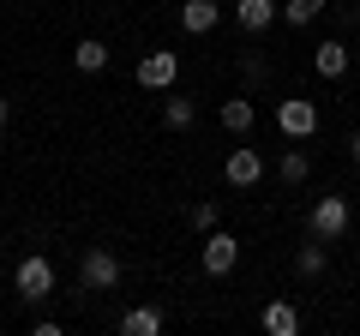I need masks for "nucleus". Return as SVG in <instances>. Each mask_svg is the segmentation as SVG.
<instances>
[{
    "instance_id": "nucleus-9",
    "label": "nucleus",
    "mask_w": 360,
    "mask_h": 336,
    "mask_svg": "<svg viewBox=\"0 0 360 336\" xmlns=\"http://www.w3.org/2000/svg\"><path fill=\"white\" fill-rule=\"evenodd\" d=\"M217 25H222L217 0H186V6H180V30H186V37H210Z\"/></svg>"
},
{
    "instance_id": "nucleus-7",
    "label": "nucleus",
    "mask_w": 360,
    "mask_h": 336,
    "mask_svg": "<svg viewBox=\"0 0 360 336\" xmlns=\"http://www.w3.org/2000/svg\"><path fill=\"white\" fill-rule=\"evenodd\" d=\"M234 259H240V240L222 234V228H210V234H205V276H229Z\"/></svg>"
},
{
    "instance_id": "nucleus-3",
    "label": "nucleus",
    "mask_w": 360,
    "mask_h": 336,
    "mask_svg": "<svg viewBox=\"0 0 360 336\" xmlns=\"http://www.w3.org/2000/svg\"><path fill=\"white\" fill-rule=\"evenodd\" d=\"M276 127H283L295 144H307L312 132H319V103H307V96H288V103H276Z\"/></svg>"
},
{
    "instance_id": "nucleus-6",
    "label": "nucleus",
    "mask_w": 360,
    "mask_h": 336,
    "mask_svg": "<svg viewBox=\"0 0 360 336\" xmlns=\"http://www.w3.org/2000/svg\"><path fill=\"white\" fill-rule=\"evenodd\" d=\"M222 174H229V186H258L264 181V156L252 150V144H240V150H229V162H222Z\"/></svg>"
},
{
    "instance_id": "nucleus-19",
    "label": "nucleus",
    "mask_w": 360,
    "mask_h": 336,
    "mask_svg": "<svg viewBox=\"0 0 360 336\" xmlns=\"http://www.w3.org/2000/svg\"><path fill=\"white\" fill-rule=\"evenodd\" d=\"M193 228H198V234L217 228V205H210V198H205V205H193Z\"/></svg>"
},
{
    "instance_id": "nucleus-2",
    "label": "nucleus",
    "mask_w": 360,
    "mask_h": 336,
    "mask_svg": "<svg viewBox=\"0 0 360 336\" xmlns=\"http://www.w3.org/2000/svg\"><path fill=\"white\" fill-rule=\"evenodd\" d=\"M307 228H312V240H324V246H330V240H342V234H348V198H319V205H312V217H307Z\"/></svg>"
},
{
    "instance_id": "nucleus-1",
    "label": "nucleus",
    "mask_w": 360,
    "mask_h": 336,
    "mask_svg": "<svg viewBox=\"0 0 360 336\" xmlns=\"http://www.w3.org/2000/svg\"><path fill=\"white\" fill-rule=\"evenodd\" d=\"M78 283H84L90 295H108V288L120 283V259L108 252V246H84V259H78Z\"/></svg>"
},
{
    "instance_id": "nucleus-4",
    "label": "nucleus",
    "mask_w": 360,
    "mask_h": 336,
    "mask_svg": "<svg viewBox=\"0 0 360 336\" xmlns=\"http://www.w3.org/2000/svg\"><path fill=\"white\" fill-rule=\"evenodd\" d=\"M13 288H18V300H49V295H54V264L42 259V252H30V259L18 264Z\"/></svg>"
},
{
    "instance_id": "nucleus-15",
    "label": "nucleus",
    "mask_w": 360,
    "mask_h": 336,
    "mask_svg": "<svg viewBox=\"0 0 360 336\" xmlns=\"http://www.w3.org/2000/svg\"><path fill=\"white\" fill-rule=\"evenodd\" d=\"M162 120H168V127H174V132H186V127H193V120H198L193 96H168V103H162Z\"/></svg>"
},
{
    "instance_id": "nucleus-20",
    "label": "nucleus",
    "mask_w": 360,
    "mask_h": 336,
    "mask_svg": "<svg viewBox=\"0 0 360 336\" xmlns=\"http://www.w3.org/2000/svg\"><path fill=\"white\" fill-rule=\"evenodd\" d=\"M240 72L252 78V84H264V60H258V54H240Z\"/></svg>"
},
{
    "instance_id": "nucleus-14",
    "label": "nucleus",
    "mask_w": 360,
    "mask_h": 336,
    "mask_svg": "<svg viewBox=\"0 0 360 336\" xmlns=\"http://www.w3.org/2000/svg\"><path fill=\"white\" fill-rule=\"evenodd\" d=\"M312 66H319L324 78H342L348 72V49L342 42H319V49H312Z\"/></svg>"
},
{
    "instance_id": "nucleus-17",
    "label": "nucleus",
    "mask_w": 360,
    "mask_h": 336,
    "mask_svg": "<svg viewBox=\"0 0 360 336\" xmlns=\"http://www.w3.org/2000/svg\"><path fill=\"white\" fill-rule=\"evenodd\" d=\"M295 271L307 276V283H312V276H324V240H307V246H300V252H295Z\"/></svg>"
},
{
    "instance_id": "nucleus-12",
    "label": "nucleus",
    "mask_w": 360,
    "mask_h": 336,
    "mask_svg": "<svg viewBox=\"0 0 360 336\" xmlns=\"http://www.w3.org/2000/svg\"><path fill=\"white\" fill-rule=\"evenodd\" d=\"M222 132H234V138L252 132V103H246V96H229V103H222Z\"/></svg>"
},
{
    "instance_id": "nucleus-8",
    "label": "nucleus",
    "mask_w": 360,
    "mask_h": 336,
    "mask_svg": "<svg viewBox=\"0 0 360 336\" xmlns=\"http://www.w3.org/2000/svg\"><path fill=\"white\" fill-rule=\"evenodd\" d=\"M234 18H240L246 37H258V30H270L283 18V0H234Z\"/></svg>"
},
{
    "instance_id": "nucleus-18",
    "label": "nucleus",
    "mask_w": 360,
    "mask_h": 336,
    "mask_svg": "<svg viewBox=\"0 0 360 336\" xmlns=\"http://www.w3.org/2000/svg\"><path fill=\"white\" fill-rule=\"evenodd\" d=\"M324 6H330V0H283V18L300 30V25H312V18H319Z\"/></svg>"
},
{
    "instance_id": "nucleus-16",
    "label": "nucleus",
    "mask_w": 360,
    "mask_h": 336,
    "mask_svg": "<svg viewBox=\"0 0 360 336\" xmlns=\"http://www.w3.org/2000/svg\"><path fill=\"white\" fill-rule=\"evenodd\" d=\"M276 174H283L288 186H300V181L312 174V156H307V150H283V162H276Z\"/></svg>"
},
{
    "instance_id": "nucleus-5",
    "label": "nucleus",
    "mask_w": 360,
    "mask_h": 336,
    "mask_svg": "<svg viewBox=\"0 0 360 336\" xmlns=\"http://www.w3.org/2000/svg\"><path fill=\"white\" fill-rule=\"evenodd\" d=\"M144 84V91H174V78H180V54H168V49H150L139 60V72H132Z\"/></svg>"
},
{
    "instance_id": "nucleus-11",
    "label": "nucleus",
    "mask_w": 360,
    "mask_h": 336,
    "mask_svg": "<svg viewBox=\"0 0 360 336\" xmlns=\"http://www.w3.org/2000/svg\"><path fill=\"white\" fill-rule=\"evenodd\" d=\"M72 66H78V72H103V66H108V42L103 37H84L72 49Z\"/></svg>"
},
{
    "instance_id": "nucleus-13",
    "label": "nucleus",
    "mask_w": 360,
    "mask_h": 336,
    "mask_svg": "<svg viewBox=\"0 0 360 336\" xmlns=\"http://www.w3.org/2000/svg\"><path fill=\"white\" fill-rule=\"evenodd\" d=\"M264 330L270 336H295L300 330V312L288 306V300H270V306H264Z\"/></svg>"
},
{
    "instance_id": "nucleus-10",
    "label": "nucleus",
    "mask_w": 360,
    "mask_h": 336,
    "mask_svg": "<svg viewBox=\"0 0 360 336\" xmlns=\"http://www.w3.org/2000/svg\"><path fill=\"white\" fill-rule=\"evenodd\" d=\"M162 330V306H132L120 318V336H156Z\"/></svg>"
},
{
    "instance_id": "nucleus-21",
    "label": "nucleus",
    "mask_w": 360,
    "mask_h": 336,
    "mask_svg": "<svg viewBox=\"0 0 360 336\" xmlns=\"http://www.w3.org/2000/svg\"><path fill=\"white\" fill-rule=\"evenodd\" d=\"M6 120H13V103H6V96H0V127H6Z\"/></svg>"
},
{
    "instance_id": "nucleus-22",
    "label": "nucleus",
    "mask_w": 360,
    "mask_h": 336,
    "mask_svg": "<svg viewBox=\"0 0 360 336\" xmlns=\"http://www.w3.org/2000/svg\"><path fill=\"white\" fill-rule=\"evenodd\" d=\"M348 156H354V162H360V132H354V144H348Z\"/></svg>"
}]
</instances>
